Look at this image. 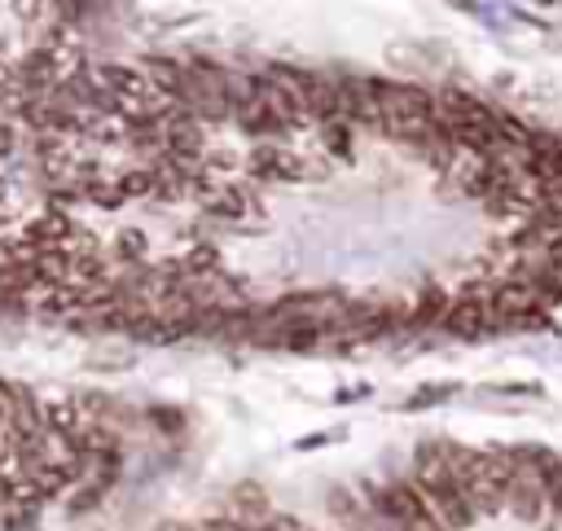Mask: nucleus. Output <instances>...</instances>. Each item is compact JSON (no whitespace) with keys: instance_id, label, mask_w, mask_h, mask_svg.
<instances>
[{"instance_id":"f257e3e1","label":"nucleus","mask_w":562,"mask_h":531,"mask_svg":"<svg viewBox=\"0 0 562 531\" xmlns=\"http://www.w3.org/2000/svg\"><path fill=\"white\" fill-rule=\"evenodd\" d=\"M413 483H417V492L426 496V505L435 509V518L448 531H465L474 522V509L461 496V487L452 478V465H448V456H443L439 443H422L417 448V456H413Z\"/></svg>"},{"instance_id":"f03ea898","label":"nucleus","mask_w":562,"mask_h":531,"mask_svg":"<svg viewBox=\"0 0 562 531\" xmlns=\"http://www.w3.org/2000/svg\"><path fill=\"white\" fill-rule=\"evenodd\" d=\"M439 127L435 97L417 83H382V132L408 145H426Z\"/></svg>"},{"instance_id":"7ed1b4c3","label":"nucleus","mask_w":562,"mask_h":531,"mask_svg":"<svg viewBox=\"0 0 562 531\" xmlns=\"http://www.w3.org/2000/svg\"><path fill=\"white\" fill-rule=\"evenodd\" d=\"M382 509L391 513V522H395L400 531H448V527L435 518V509L426 505V496L417 492L413 478H408V483H391V487L382 492Z\"/></svg>"},{"instance_id":"20e7f679","label":"nucleus","mask_w":562,"mask_h":531,"mask_svg":"<svg viewBox=\"0 0 562 531\" xmlns=\"http://www.w3.org/2000/svg\"><path fill=\"white\" fill-rule=\"evenodd\" d=\"M443 325L452 329V334H461V338H474V334H487L492 325H496V312H492V303H487V294H465V298H457L448 312H443Z\"/></svg>"},{"instance_id":"39448f33","label":"nucleus","mask_w":562,"mask_h":531,"mask_svg":"<svg viewBox=\"0 0 562 531\" xmlns=\"http://www.w3.org/2000/svg\"><path fill=\"white\" fill-rule=\"evenodd\" d=\"M140 250H145L140 233H123V237H119V255H127V259H140Z\"/></svg>"},{"instance_id":"423d86ee","label":"nucleus","mask_w":562,"mask_h":531,"mask_svg":"<svg viewBox=\"0 0 562 531\" xmlns=\"http://www.w3.org/2000/svg\"><path fill=\"white\" fill-rule=\"evenodd\" d=\"M13 421V386H4L0 382V430Z\"/></svg>"}]
</instances>
